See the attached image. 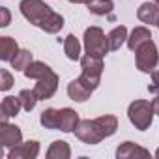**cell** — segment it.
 Instances as JSON below:
<instances>
[{
    "instance_id": "20",
    "label": "cell",
    "mask_w": 159,
    "mask_h": 159,
    "mask_svg": "<svg viewBox=\"0 0 159 159\" xmlns=\"http://www.w3.org/2000/svg\"><path fill=\"white\" fill-rule=\"evenodd\" d=\"M107 38H109V49L118 51L124 45V41H127V28L125 26H116V28H112V32Z\"/></svg>"
},
{
    "instance_id": "22",
    "label": "cell",
    "mask_w": 159,
    "mask_h": 159,
    "mask_svg": "<svg viewBox=\"0 0 159 159\" xmlns=\"http://www.w3.org/2000/svg\"><path fill=\"white\" fill-rule=\"evenodd\" d=\"M32 52L26 51V49H19V52L11 58V67L17 69V71H25L30 64H32Z\"/></svg>"
},
{
    "instance_id": "10",
    "label": "cell",
    "mask_w": 159,
    "mask_h": 159,
    "mask_svg": "<svg viewBox=\"0 0 159 159\" xmlns=\"http://www.w3.org/2000/svg\"><path fill=\"white\" fill-rule=\"evenodd\" d=\"M137 17L144 25H157L159 21V4L157 2H144L137 10Z\"/></svg>"
},
{
    "instance_id": "4",
    "label": "cell",
    "mask_w": 159,
    "mask_h": 159,
    "mask_svg": "<svg viewBox=\"0 0 159 159\" xmlns=\"http://www.w3.org/2000/svg\"><path fill=\"white\" fill-rule=\"evenodd\" d=\"M84 51L86 54L99 56L103 58L111 49H109V38L99 26H90L84 30Z\"/></svg>"
},
{
    "instance_id": "6",
    "label": "cell",
    "mask_w": 159,
    "mask_h": 159,
    "mask_svg": "<svg viewBox=\"0 0 159 159\" xmlns=\"http://www.w3.org/2000/svg\"><path fill=\"white\" fill-rule=\"evenodd\" d=\"M73 133H75V137L79 140H83L84 144H90V146L99 144L103 139H107L96 118L94 120H81V122L77 124V127H75Z\"/></svg>"
},
{
    "instance_id": "16",
    "label": "cell",
    "mask_w": 159,
    "mask_h": 159,
    "mask_svg": "<svg viewBox=\"0 0 159 159\" xmlns=\"http://www.w3.org/2000/svg\"><path fill=\"white\" fill-rule=\"evenodd\" d=\"M17 52H19V45L13 38H10V36L0 38V58L4 62H11V58Z\"/></svg>"
},
{
    "instance_id": "28",
    "label": "cell",
    "mask_w": 159,
    "mask_h": 159,
    "mask_svg": "<svg viewBox=\"0 0 159 159\" xmlns=\"http://www.w3.org/2000/svg\"><path fill=\"white\" fill-rule=\"evenodd\" d=\"M0 13H2V21H0V26H2V28H6V26L10 25V19H11V15H10V10H8V8H0Z\"/></svg>"
},
{
    "instance_id": "13",
    "label": "cell",
    "mask_w": 159,
    "mask_h": 159,
    "mask_svg": "<svg viewBox=\"0 0 159 159\" xmlns=\"http://www.w3.org/2000/svg\"><path fill=\"white\" fill-rule=\"evenodd\" d=\"M67 96H69L73 101H77V103H83V101L90 99L92 90H90L88 86H84L81 81H79V79H75V81H71V83L67 84Z\"/></svg>"
},
{
    "instance_id": "15",
    "label": "cell",
    "mask_w": 159,
    "mask_h": 159,
    "mask_svg": "<svg viewBox=\"0 0 159 159\" xmlns=\"http://www.w3.org/2000/svg\"><path fill=\"white\" fill-rule=\"evenodd\" d=\"M152 39V32L146 28V26H137V28H133V32H131V36L127 38V47H129V51H137L142 43H146V41H150Z\"/></svg>"
},
{
    "instance_id": "17",
    "label": "cell",
    "mask_w": 159,
    "mask_h": 159,
    "mask_svg": "<svg viewBox=\"0 0 159 159\" xmlns=\"http://www.w3.org/2000/svg\"><path fill=\"white\" fill-rule=\"evenodd\" d=\"M49 159H69L71 157V148L66 140H54L49 150H47Z\"/></svg>"
},
{
    "instance_id": "29",
    "label": "cell",
    "mask_w": 159,
    "mask_h": 159,
    "mask_svg": "<svg viewBox=\"0 0 159 159\" xmlns=\"http://www.w3.org/2000/svg\"><path fill=\"white\" fill-rule=\"evenodd\" d=\"M152 103H153V111H155V114L159 116V94H155V99H153Z\"/></svg>"
},
{
    "instance_id": "12",
    "label": "cell",
    "mask_w": 159,
    "mask_h": 159,
    "mask_svg": "<svg viewBox=\"0 0 159 159\" xmlns=\"http://www.w3.org/2000/svg\"><path fill=\"white\" fill-rule=\"evenodd\" d=\"M23 109V103H21V98L17 96H8L2 99V105H0V116H2V122H8L10 118L17 116L19 111Z\"/></svg>"
},
{
    "instance_id": "32",
    "label": "cell",
    "mask_w": 159,
    "mask_h": 159,
    "mask_svg": "<svg viewBox=\"0 0 159 159\" xmlns=\"http://www.w3.org/2000/svg\"><path fill=\"white\" fill-rule=\"evenodd\" d=\"M153 2H157V4H159V0H153Z\"/></svg>"
},
{
    "instance_id": "1",
    "label": "cell",
    "mask_w": 159,
    "mask_h": 159,
    "mask_svg": "<svg viewBox=\"0 0 159 159\" xmlns=\"http://www.w3.org/2000/svg\"><path fill=\"white\" fill-rule=\"evenodd\" d=\"M19 10L30 25L47 34H58L64 28V17L52 11V8H49L43 0H21Z\"/></svg>"
},
{
    "instance_id": "3",
    "label": "cell",
    "mask_w": 159,
    "mask_h": 159,
    "mask_svg": "<svg viewBox=\"0 0 159 159\" xmlns=\"http://www.w3.org/2000/svg\"><path fill=\"white\" fill-rule=\"evenodd\" d=\"M81 81L84 86H88L92 92L99 86L101 83V73H103V58L99 56H92V54H86L81 58Z\"/></svg>"
},
{
    "instance_id": "8",
    "label": "cell",
    "mask_w": 159,
    "mask_h": 159,
    "mask_svg": "<svg viewBox=\"0 0 159 159\" xmlns=\"http://www.w3.org/2000/svg\"><path fill=\"white\" fill-rule=\"evenodd\" d=\"M39 153V142L38 140H28L21 142L8 152V159H36Z\"/></svg>"
},
{
    "instance_id": "11",
    "label": "cell",
    "mask_w": 159,
    "mask_h": 159,
    "mask_svg": "<svg viewBox=\"0 0 159 159\" xmlns=\"http://www.w3.org/2000/svg\"><path fill=\"white\" fill-rule=\"evenodd\" d=\"M116 157L118 159H131V157H150V152L135 142H122L116 150Z\"/></svg>"
},
{
    "instance_id": "27",
    "label": "cell",
    "mask_w": 159,
    "mask_h": 159,
    "mask_svg": "<svg viewBox=\"0 0 159 159\" xmlns=\"http://www.w3.org/2000/svg\"><path fill=\"white\" fill-rule=\"evenodd\" d=\"M148 90L152 94H159V69L152 71V83L148 84Z\"/></svg>"
},
{
    "instance_id": "26",
    "label": "cell",
    "mask_w": 159,
    "mask_h": 159,
    "mask_svg": "<svg viewBox=\"0 0 159 159\" xmlns=\"http://www.w3.org/2000/svg\"><path fill=\"white\" fill-rule=\"evenodd\" d=\"M11 86H13V77H11V73L8 69H2V71H0V90L8 92Z\"/></svg>"
},
{
    "instance_id": "2",
    "label": "cell",
    "mask_w": 159,
    "mask_h": 159,
    "mask_svg": "<svg viewBox=\"0 0 159 159\" xmlns=\"http://www.w3.org/2000/svg\"><path fill=\"white\" fill-rule=\"evenodd\" d=\"M153 114H155L153 103L146 101V99H135L127 107V118L135 125V129H139V131L150 129V125L153 122Z\"/></svg>"
},
{
    "instance_id": "9",
    "label": "cell",
    "mask_w": 159,
    "mask_h": 159,
    "mask_svg": "<svg viewBox=\"0 0 159 159\" xmlns=\"http://www.w3.org/2000/svg\"><path fill=\"white\" fill-rule=\"evenodd\" d=\"M0 142H2L4 148H13V146L21 144L23 142L21 129L10 122H2L0 124Z\"/></svg>"
},
{
    "instance_id": "33",
    "label": "cell",
    "mask_w": 159,
    "mask_h": 159,
    "mask_svg": "<svg viewBox=\"0 0 159 159\" xmlns=\"http://www.w3.org/2000/svg\"><path fill=\"white\" fill-rule=\"evenodd\" d=\"M157 28H159V21H157Z\"/></svg>"
},
{
    "instance_id": "21",
    "label": "cell",
    "mask_w": 159,
    "mask_h": 159,
    "mask_svg": "<svg viewBox=\"0 0 159 159\" xmlns=\"http://www.w3.org/2000/svg\"><path fill=\"white\" fill-rule=\"evenodd\" d=\"M86 6L94 15H111V11L114 10L112 0H90Z\"/></svg>"
},
{
    "instance_id": "25",
    "label": "cell",
    "mask_w": 159,
    "mask_h": 159,
    "mask_svg": "<svg viewBox=\"0 0 159 159\" xmlns=\"http://www.w3.org/2000/svg\"><path fill=\"white\" fill-rule=\"evenodd\" d=\"M19 98H21L23 109H25L26 112H30V111H32V109L36 107V103L39 101L34 90H21V92H19Z\"/></svg>"
},
{
    "instance_id": "24",
    "label": "cell",
    "mask_w": 159,
    "mask_h": 159,
    "mask_svg": "<svg viewBox=\"0 0 159 159\" xmlns=\"http://www.w3.org/2000/svg\"><path fill=\"white\" fill-rule=\"evenodd\" d=\"M49 71H51V67H49L45 62H32L23 73H25L26 79H34V81H38V79H41V77L47 75Z\"/></svg>"
},
{
    "instance_id": "19",
    "label": "cell",
    "mask_w": 159,
    "mask_h": 159,
    "mask_svg": "<svg viewBox=\"0 0 159 159\" xmlns=\"http://www.w3.org/2000/svg\"><path fill=\"white\" fill-rule=\"evenodd\" d=\"M64 52L69 60H79L81 58V43L75 38V34H69L66 39H64Z\"/></svg>"
},
{
    "instance_id": "31",
    "label": "cell",
    "mask_w": 159,
    "mask_h": 159,
    "mask_svg": "<svg viewBox=\"0 0 159 159\" xmlns=\"http://www.w3.org/2000/svg\"><path fill=\"white\" fill-rule=\"evenodd\" d=\"M155 157H157V159H159V148H157V150H155Z\"/></svg>"
},
{
    "instance_id": "18",
    "label": "cell",
    "mask_w": 159,
    "mask_h": 159,
    "mask_svg": "<svg viewBox=\"0 0 159 159\" xmlns=\"http://www.w3.org/2000/svg\"><path fill=\"white\" fill-rule=\"evenodd\" d=\"M39 122L45 129H58L60 127V111L58 109H45L39 116Z\"/></svg>"
},
{
    "instance_id": "7",
    "label": "cell",
    "mask_w": 159,
    "mask_h": 159,
    "mask_svg": "<svg viewBox=\"0 0 159 159\" xmlns=\"http://www.w3.org/2000/svg\"><path fill=\"white\" fill-rule=\"evenodd\" d=\"M32 90L36 92V96H38L39 101L41 99H51L56 94V90H58V75L51 69L47 75H43L41 79H38V83H36V86Z\"/></svg>"
},
{
    "instance_id": "5",
    "label": "cell",
    "mask_w": 159,
    "mask_h": 159,
    "mask_svg": "<svg viewBox=\"0 0 159 159\" xmlns=\"http://www.w3.org/2000/svg\"><path fill=\"white\" fill-rule=\"evenodd\" d=\"M135 64H137V69L142 73H152L155 69V66L159 64V51L152 39L142 43L135 51Z\"/></svg>"
},
{
    "instance_id": "14",
    "label": "cell",
    "mask_w": 159,
    "mask_h": 159,
    "mask_svg": "<svg viewBox=\"0 0 159 159\" xmlns=\"http://www.w3.org/2000/svg\"><path fill=\"white\" fill-rule=\"evenodd\" d=\"M79 122H81V118H79V114H77L73 109H69V107L60 109V127H58L60 131H64V133H73Z\"/></svg>"
},
{
    "instance_id": "23",
    "label": "cell",
    "mask_w": 159,
    "mask_h": 159,
    "mask_svg": "<svg viewBox=\"0 0 159 159\" xmlns=\"http://www.w3.org/2000/svg\"><path fill=\"white\" fill-rule=\"evenodd\" d=\"M96 120H98V124L101 125L105 137H112V135L116 133V129H118V118H116L114 114H103V116H98Z\"/></svg>"
},
{
    "instance_id": "30",
    "label": "cell",
    "mask_w": 159,
    "mask_h": 159,
    "mask_svg": "<svg viewBox=\"0 0 159 159\" xmlns=\"http://www.w3.org/2000/svg\"><path fill=\"white\" fill-rule=\"evenodd\" d=\"M69 2H71V4H88L90 0H69Z\"/></svg>"
}]
</instances>
